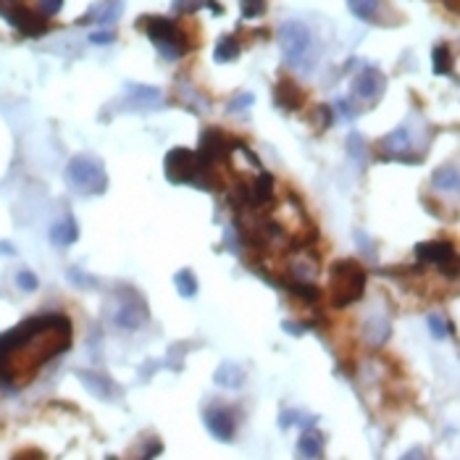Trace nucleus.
<instances>
[{"mask_svg":"<svg viewBox=\"0 0 460 460\" xmlns=\"http://www.w3.org/2000/svg\"><path fill=\"white\" fill-rule=\"evenodd\" d=\"M0 252H6V255H16V248L11 242H0Z\"/></svg>","mask_w":460,"mask_h":460,"instance_id":"39","label":"nucleus"},{"mask_svg":"<svg viewBox=\"0 0 460 460\" xmlns=\"http://www.w3.org/2000/svg\"><path fill=\"white\" fill-rule=\"evenodd\" d=\"M174 287H177V292L184 300H195L197 297V276H195L193 268H179L177 274H174Z\"/></svg>","mask_w":460,"mask_h":460,"instance_id":"18","label":"nucleus"},{"mask_svg":"<svg viewBox=\"0 0 460 460\" xmlns=\"http://www.w3.org/2000/svg\"><path fill=\"white\" fill-rule=\"evenodd\" d=\"M89 43L92 45H111V43H116V34H113V32H95V34H89Z\"/></svg>","mask_w":460,"mask_h":460,"instance_id":"36","label":"nucleus"},{"mask_svg":"<svg viewBox=\"0 0 460 460\" xmlns=\"http://www.w3.org/2000/svg\"><path fill=\"white\" fill-rule=\"evenodd\" d=\"M384 89H386V76L376 66L360 69V74L353 79V95L371 105L379 103V98L384 95Z\"/></svg>","mask_w":460,"mask_h":460,"instance_id":"9","label":"nucleus"},{"mask_svg":"<svg viewBox=\"0 0 460 460\" xmlns=\"http://www.w3.org/2000/svg\"><path fill=\"white\" fill-rule=\"evenodd\" d=\"M292 421L300 426V421H318V418L316 416H303L300 410H284L282 416H279V426H282V429H289V426H292Z\"/></svg>","mask_w":460,"mask_h":460,"instance_id":"31","label":"nucleus"},{"mask_svg":"<svg viewBox=\"0 0 460 460\" xmlns=\"http://www.w3.org/2000/svg\"><path fill=\"white\" fill-rule=\"evenodd\" d=\"M66 179L85 195H103L108 190L105 166L95 155H74L66 166Z\"/></svg>","mask_w":460,"mask_h":460,"instance_id":"5","label":"nucleus"},{"mask_svg":"<svg viewBox=\"0 0 460 460\" xmlns=\"http://www.w3.org/2000/svg\"><path fill=\"white\" fill-rule=\"evenodd\" d=\"M50 242L53 245H58V248H69V245H74L76 239H79V223L74 221V216L72 213H66L58 223H53L50 226Z\"/></svg>","mask_w":460,"mask_h":460,"instance_id":"14","label":"nucleus"},{"mask_svg":"<svg viewBox=\"0 0 460 460\" xmlns=\"http://www.w3.org/2000/svg\"><path fill=\"white\" fill-rule=\"evenodd\" d=\"M297 452L300 455H305V458H321L324 455V434L318 429H308L303 431V437H300V442H297Z\"/></svg>","mask_w":460,"mask_h":460,"instance_id":"16","label":"nucleus"},{"mask_svg":"<svg viewBox=\"0 0 460 460\" xmlns=\"http://www.w3.org/2000/svg\"><path fill=\"white\" fill-rule=\"evenodd\" d=\"M268 11L266 0H239V14L242 19H263Z\"/></svg>","mask_w":460,"mask_h":460,"instance_id":"27","label":"nucleus"},{"mask_svg":"<svg viewBox=\"0 0 460 460\" xmlns=\"http://www.w3.org/2000/svg\"><path fill=\"white\" fill-rule=\"evenodd\" d=\"M426 324H429L431 334H434V340H445L447 334H452L455 329H452V324L447 321V318H442V316H437V313H431L429 318H426Z\"/></svg>","mask_w":460,"mask_h":460,"instance_id":"28","label":"nucleus"},{"mask_svg":"<svg viewBox=\"0 0 460 460\" xmlns=\"http://www.w3.org/2000/svg\"><path fill=\"white\" fill-rule=\"evenodd\" d=\"M347 150H350V155L355 158V161H360V164H366V140L360 137V134H350L347 137Z\"/></svg>","mask_w":460,"mask_h":460,"instance_id":"29","label":"nucleus"},{"mask_svg":"<svg viewBox=\"0 0 460 460\" xmlns=\"http://www.w3.org/2000/svg\"><path fill=\"white\" fill-rule=\"evenodd\" d=\"M137 30H142L148 34L150 43L155 45V50L166 61H179L195 47L190 43V37H187V32L168 16H140L137 19Z\"/></svg>","mask_w":460,"mask_h":460,"instance_id":"2","label":"nucleus"},{"mask_svg":"<svg viewBox=\"0 0 460 460\" xmlns=\"http://www.w3.org/2000/svg\"><path fill=\"white\" fill-rule=\"evenodd\" d=\"M16 284H19V289H24V292H34V289L40 287V279L32 274L30 268H21V271L16 274Z\"/></svg>","mask_w":460,"mask_h":460,"instance_id":"30","label":"nucleus"},{"mask_svg":"<svg viewBox=\"0 0 460 460\" xmlns=\"http://www.w3.org/2000/svg\"><path fill=\"white\" fill-rule=\"evenodd\" d=\"M79 379L85 382L92 395H98V397H108L111 395V379H103V376H98V373H85L79 371Z\"/></svg>","mask_w":460,"mask_h":460,"instance_id":"24","label":"nucleus"},{"mask_svg":"<svg viewBox=\"0 0 460 460\" xmlns=\"http://www.w3.org/2000/svg\"><path fill=\"white\" fill-rule=\"evenodd\" d=\"M85 276V271H79V268H69V282L76 284V287H98V282L92 279V276H87V279H82Z\"/></svg>","mask_w":460,"mask_h":460,"instance_id":"33","label":"nucleus"},{"mask_svg":"<svg viewBox=\"0 0 460 460\" xmlns=\"http://www.w3.org/2000/svg\"><path fill=\"white\" fill-rule=\"evenodd\" d=\"M431 66H434V74L437 76H447L452 72V53L447 45H437L434 53H431Z\"/></svg>","mask_w":460,"mask_h":460,"instance_id":"23","label":"nucleus"},{"mask_svg":"<svg viewBox=\"0 0 460 460\" xmlns=\"http://www.w3.org/2000/svg\"><path fill=\"white\" fill-rule=\"evenodd\" d=\"M195 153H197L200 164L206 166L208 171H213L219 164H226L229 155L234 153V137H229L221 127H208L206 132L200 134V142H197Z\"/></svg>","mask_w":460,"mask_h":460,"instance_id":"6","label":"nucleus"},{"mask_svg":"<svg viewBox=\"0 0 460 460\" xmlns=\"http://www.w3.org/2000/svg\"><path fill=\"white\" fill-rule=\"evenodd\" d=\"M431 184L437 190H445V193H458V171L455 166H439L431 177Z\"/></svg>","mask_w":460,"mask_h":460,"instance_id":"21","label":"nucleus"},{"mask_svg":"<svg viewBox=\"0 0 460 460\" xmlns=\"http://www.w3.org/2000/svg\"><path fill=\"white\" fill-rule=\"evenodd\" d=\"M274 100L276 105L287 111V113H292V111H300L303 103H305V92L297 87L295 79H289V76H282L276 85H274Z\"/></svg>","mask_w":460,"mask_h":460,"instance_id":"13","label":"nucleus"},{"mask_svg":"<svg viewBox=\"0 0 460 460\" xmlns=\"http://www.w3.org/2000/svg\"><path fill=\"white\" fill-rule=\"evenodd\" d=\"M416 258L421 263H437V266H445L450 261L458 258L455 252V245L447 242V239H429V242H418L416 245Z\"/></svg>","mask_w":460,"mask_h":460,"instance_id":"12","label":"nucleus"},{"mask_svg":"<svg viewBox=\"0 0 460 460\" xmlns=\"http://www.w3.org/2000/svg\"><path fill=\"white\" fill-rule=\"evenodd\" d=\"M148 318H150V311H148V305H145V300L140 295H132L121 303V308L116 311V316H113V324L119 329L137 331L140 327H145Z\"/></svg>","mask_w":460,"mask_h":460,"instance_id":"10","label":"nucleus"},{"mask_svg":"<svg viewBox=\"0 0 460 460\" xmlns=\"http://www.w3.org/2000/svg\"><path fill=\"white\" fill-rule=\"evenodd\" d=\"M213 382L219 386H226V389H239L245 382V369L234 360H223L221 366L213 371Z\"/></svg>","mask_w":460,"mask_h":460,"instance_id":"15","label":"nucleus"},{"mask_svg":"<svg viewBox=\"0 0 460 460\" xmlns=\"http://www.w3.org/2000/svg\"><path fill=\"white\" fill-rule=\"evenodd\" d=\"M308 121H311V127L316 132H327L329 127L334 124V111L329 105H316L313 113L308 116Z\"/></svg>","mask_w":460,"mask_h":460,"instance_id":"25","label":"nucleus"},{"mask_svg":"<svg viewBox=\"0 0 460 460\" xmlns=\"http://www.w3.org/2000/svg\"><path fill=\"white\" fill-rule=\"evenodd\" d=\"M121 11H124V0H105V3H98L95 24L111 27V24H116L121 19Z\"/></svg>","mask_w":460,"mask_h":460,"instance_id":"19","label":"nucleus"},{"mask_svg":"<svg viewBox=\"0 0 460 460\" xmlns=\"http://www.w3.org/2000/svg\"><path fill=\"white\" fill-rule=\"evenodd\" d=\"M337 113H340L342 119H355L358 113H360V108H353V103H350V100H347V98H340V100H337Z\"/></svg>","mask_w":460,"mask_h":460,"instance_id":"32","label":"nucleus"},{"mask_svg":"<svg viewBox=\"0 0 460 460\" xmlns=\"http://www.w3.org/2000/svg\"><path fill=\"white\" fill-rule=\"evenodd\" d=\"M252 100H255V98L248 92V95H242V98H237V100H232V103H229V111H242L245 105H252Z\"/></svg>","mask_w":460,"mask_h":460,"instance_id":"38","label":"nucleus"},{"mask_svg":"<svg viewBox=\"0 0 460 460\" xmlns=\"http://www.w3.org/2000/svg\"><path fill=\"white\" fill-rule=\"evenodd\" d=\"M0 16L27 37H43L47 32V16H43L40 11H32L27 6H11V8L0 6Z\"/></svg>","mask_w":460,"mask_h":460,"instance_id":"8","label":"nucleus"},{"mask_svg":"<svg viewBox=\"0 0 460 460\" xmlns=\"http://www.w3.org/2000/svg\"><path fill=\"white\" fill-rule=\"evenodd\" d=\"M239 53H242V45L234 34H221L219 43L213 45V61L216 63H232V61L239 58Z\"/></svg>","mask_w":460,"mask_h":460,"instance_id":"17","label":"nucleus"},{"mask_svg":"<svg viewBox=\"0 0 460 460\" xmlns=\"http://www.w3.org/2000/svg\"><path fill=\"white\" fill-rule=\"evenodd\" d=\"M127 95H129L137 105H150L161 100L158 87H148V85H127Z\"/></svg>","mask_w":460,"mask_h":460,"instance_id":"22","label":"nucleus"},{"mask_svg":"<svg viewBox=\"0 0 460 460\" xmlns=\"http://www.w3.org/2000/svg\"><path fill=\"white\" fill-rule=\"evenodd\" d=\"M369 274L355 258H340L329 271V295L334 308H347L358 303L366 292Z\"/></svg>","mask_w":460,"mask_h":460,"instance_id":"3","label":"nucleus"},{"mask_svg":"<svg viewBox=\"0 0 460 460\" xmlns=\"http://www.w3.org/2000/svg\"><path fill=\"white\" fill-rule=\"evenodd\" d=\"M282 329L287 334H292V337H303L311 329V324H305V321H282Z\"/></svg>","mask_w":460,"mask_h":460,"instance_id":"34","label":"nucleus"},{"mask_svg":"<svg viewBox=\"0 0 460 460\" xmlns=\"http://www.w3.org/2000/svg\"><path fill=\"white\" fill-rule=\"evenodd\" d=\"M203 421H206V429L213 439L219 442H232L234 439V416L226 410V408H206L203 410Z\"/></svg>","mask_w":460,"mask_h":460,"instance_id":"11","label":"nucleus"},{"mask_svg":"<svg viewBox=\"0 0 460 460\" xmlns=\"http://www.w3.org/2000/svg\"><path fill=\"white\" fill-rule=\"evenodd\" d=\"M164 177L171 184H193L197 190H213V171L200 164L197 153L190 148H174L164 158Z\"/></svg>","mask_w":460,"mask_h":460,"instance_id":"4","label":"nucleus"},{"mask_svg":"<svg viewBox=\"0 0 460 460\" xmlns=\"http://www.w3.org/2000/svg\"><path fill=\"white\" fill-rule=\"evenodd\" d=\"M347 8L360 21H376V14L382 8V0H347Z\"/></svg>","mask_w":460,"mask_h":460,"instance_id":"20","label":"nucleus"},{"mask_svg":"<svg viewBox=\"0 0 460 460\" xmlns=\"http://www.w3.org/2000/svg\"><path fill=\"white\" fill-rule=\"evenodd\" d=\"M72 321L63 313L32 316L0 334V382L27 379L50 358L72 347Z\"/></svg>","mask_w":460,"mask_h":460,"instance_id":"1","label":"nucleus"},{"mask_svg":"<svg viewBox=\"0 0 460 460\" xmlns=\"http://www.w3.org/2000/svg\"><path fill=\"white\" fill-rule=\"evenodd\" d=\"M164 452V445L158 442V439H153V442H148V447H145V452H142V458H158Z\"/></svg>","mask_w":460,"mask_h":460,"instance_id":"37","label":"nucleus"},{"mask_svg":"<svg viewBox=\"0 0 460 460\" xmlns=\"http://www.w3.org/2000/svg\"><path fill=\"white\" fill-rule=\"evenodd\" d=\"M279 45H282L284 61L297 66L311 50V30L303 21H284L279 27Z\"/></svg>","mask_w":460,"mask_h":460,"instance_id":"7","label":"nucleus"},{"mask_svg":"<svg viewBox=\"0 0 460 460\" xmlns=\"http://www.w3.org/2000/svg\"><path fill=\"white\" fill-rule=\"evenodd\" d=\"M61 8H63V0H40V8H37V11L50 19V16L58 14Z\"/></svg>","mask_w":460,"mask_h":460,"instance_id":"35","label":"nucleus"},{"mask_svg":"<svg viewBox=\"0 0 460 460\" xmlns=\"http://www.w3.org/2000/svg\"><path fill=\"white\" fill-rule=\"evenodd\" d=\"M289 292L300 297L303 303H318L321 300V289L311 282H292L289 284Z\"/></svg>","mask_w":460,"mask_h":460,"instance_id":"26","label":"nucleus"}]
</instances>
